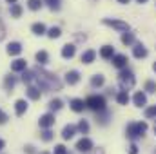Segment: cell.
<instances>
[{
    "instance_id": "obj_27",
    "label": "cell",
    "mask_w": 156,
    "mask_h": 154,
    "mask_svg": "<svg viewBox=\"0 0 156 154\" xmlns=\"http://www.w3.org/2000/svg\"><path fill=\"white\" fill-rule=\"evenodd\" d=\"M35 80V71H22V82L24 83H31Z\"/></svg>"
},
{
    "instance_id": "obj_22",
    "label": "cell",
    "mask_w": 156,
    "mask_h": 154,
    "mask_svg": "<svg viewBox=\"0 0 156 154\" xmlns=\"http://www.w3.org/2000/svg\"><path fill=\"white\" fill-rule=\"evenodd\" d=\"M129 100H131V98H129V93H127V91H120V93L116 94V102L120 103V105H127Z\"/></svg>"
},
{
    "instance_id": "obj_38",
    "label": "cell",
    "mask_w": 156,
    "mask_h": 154,
    "mask_svg": "<svg viewBox=\"0 0 156 154\" xmlns=\"http://www.w3.org/2000/svg\"><path fill=\"white\" fill-rule=\"evenodd\" d=\"M129 154H138V147H136L134 143H133V145L129 147Z\"/></svg>"
},
{
    "instance_id": "obj_9",
    "label": "cell",
    "mask_w": 156,
    "mask_h": 154,
    "mask_svg": "<svg viewBox=\"0 0 156 154\" xmlns=\"http://www.w3.org/2000/svg\"><path fill=\"white\" fill-rule=\"evenodd\" d=\"M22 53V44L20 42H11L7 44V54L9 56H18Z\"/></svg>"
},
{
    "instance_id": "obj_21",
    "label": "cell",
    "mask_w": 156,
    "mask_h": 154,
    "mask_svg": "<svg viewBox=\"0 0 156 154\" xmlns=\"http://www.w3.org/2000/svg\"><path fill=\"white\" fill-rule=\"evenodd\" d=\"M31 31H33L37 37H42V35H45V33H47V29H45V26H44L42 22H37V24H33V26H31Z\"/></svg>"
},
{
    "instance_id": "obj_6",
    "label": "cell",
    "mask_w": 156,
    "mask_h": 154,
    "mask_svg": "<svg viewBox=\"0 0 156 154\" xmlns=\"http://www.w3.org/2000/svg\"><path fill=\"white\" fill-rule=\"evenodd\" d=\"M55 114L53 113H47V114H42L38 120V125L42 127V129H51L53 125H55Z\"/></svg>"
},
{
    "instance_id": "obj_33",
    "label": "cell",
    "mask_w": 156,
    "mask_h": 154,
    "mask_svg": "<svg viewBox=\"0 0 156 154\" xmlns=\"http://www.w3.org/2000/svg\"><path fill=\"white\" fill-rule=\"evenodd\" d=\"M15 83H16V80H15V76H5V80H4V85H5V89H13L15 87Z\"/></svg>"
},
{
    "instance_id": "obj_8",
    "label": "cell",
    "mask_w": 156,
    "mask_h": 154,
    "mask_svg": "<svg viewBox=\"0 0 156 154\" xmlns=\"http://www.w3.org/2000/svg\"><path fill=\"white\" fill-rule=\"evenodd\" d=\"M75 53H76L75 44H66V45L62 47V58H66V60H71V58L75 56Z\"/></svg>"
},
{
    "instance_id": "obj_49",
    "label": "cell",
    "mask_w": 156,
    "mask_h": 154,
    "mask_svg": "<svg viewBox=\"0 0 156 154\" xmlns=\"http://www.w3.org/2000/svg\"><path fill=\"white\" fill-rule=\"evenodd\" d=\"M154 154H156V151H154Z\"/></svg>"
},
{
    "instance_id": "obj_39",
    "label": "cell",
    "mask_w": 156,
    "mask_h": 154,
    "mask_svg": "<svg viewBox=\"0 0 156 154\" xmlns=\"http://www.w3.org/2000/svg\"><path fill=\"white\" fill-rule=\"evenodd\" d=\"M5 121H7V116L0 111V125H2V123H5Z\"/></svg>"
},
{
    "instance_id": "obj_41",
    "label": "cell",
    "mask_w": 156,
    "mask_h": 154,
    "mask_svg": "<svg viewBox=\"0 0 156 154\" xmlns=\"http://www.w3.org/2000/svg\"><path fill=\"white\" fill-rule=\"evenodd\" d=\"M131 0H118V4H129Z\"/></svg>"
},
{
    "instance_id": "obj_42",
    "label": "cell",
    "mask_w": 156,
    "mask_h": 154,
    "mask_svg": "<svg viewBox=\"0 0 156 154\" xmlns=\"http://www.w3.org/2000/svg\"><path fill=\"white\" fill-rule=\"evenodd\" d=\"M4 145H5V143H4V140H0V151L4 149Z\"/></svg>"
},
{
    "instance_id": "obj_31",
    "label": "cell",
    "mask_w": 156,
    "mask_h": 154,
    "mask_svg": "<svg viewBox=\"0 0 156 154\" xmlns=\"http://www.w3.org/2000/svg\"><path fill=\"white\" fill-rule=\"evenodd\" d=\"M49 109H51V111H60V109H62V100H58V98L51 100V102H49Z\"/></svg>"
},
{
    "instance_id": "obj_16",
    "label": "cell",
    "mask_w": 156,
    "mask_h": 154,
    "mask_svg": "<svg viewBox=\"0 0 156 154\" xmlns=\"http://www.w3.org/2000/svg\"><path fill=\"white\" fill-rule=\"evenodd\" d=\"M100 56H102L104 60H111V58L115 56V47H113V45H104V47L100 49Z\"/></svg>"
},
{
    "instance_id": "obj_11",
    "label": "cell",
    "mask_w": 156,
    "mask_h": 154,
    "mask_svg": "<svg viewBox=\"0 0 156 154\" xmlns=\"http://www.w3.org/2000/svg\"><path fill=\"white\" fill-rule=\"evenodd\" d=\"M111 60H113V65H115V67H118V69H123V67H127V62H129L125 54H115Z\"/></svg>"
},
{
    "instance_id": "obj_3",
    "label": "cell",
    "mask_w": 156,
    "mask_h": 154,
    "mask_svg": "<svg viewBox=\"0 0 156 154\" xmlns=\"http://www.w3.org/2000/svg\"><path fill=\"white\" fill-rule=\"evenodd\" d=\"M118 80H120V85H122V89H123V91L133 89V87H134V83H136V78H134V75H133L129 69H125V67L122 69V73H120Z\"/></svg>"
},
{
    "instance_id": "obj_24",
    "label": "cell",
    "mask_w": 156,
    "mask_h": 154,
    "mask_svg": "<svg viewBox=\"0 0 156 154\" xmlns=\"http://www.w3.org/2000/svg\"><path fill=\"white\" fill-rule=\"evenodd\" d=\"M122 44H123V45H133V44H134V35L125 31V33L122 35Z\"/></svg>"
},
{
    "instance_id": "obj_23",
    "label": "cell",
    "mask_w": 156,
    "mask_h": 154,
    "mask_svg": "<svg viewBox=\"0 0 156 154\" xmlns=\"http://www.w3.org/2000/svg\"><path fill=\"white\" fill-rule=\"evenodd\" d=\"M105 83V78L102 76V75H94V76L91 78V85L93 87H102Z\"/></svg>"
},
{
    "instance_id": "obj_32",
    "label": "cell",
    "mask_w": 156,
    "mask_h": 154,
    "mask_svg": "<svg viewBox=\"0 0 156 154\" xmlns=\"http://www.w3.org/2000/svg\"><path fill=\"white\" fill-rule=\"evenodd\" d=\"M44 2L47 4V7L51 11H58L60 9V0H44Z\"/></svg>"
},
{
    "instance_id": "obj_29",
    "label": "cell",
    "mask_w": 156,
    "mask_h": 154,
    "mask_svg": "<svg viewBox=\"0 0 156 154\" xmlns=\"http://www.w3.org/2000/svg\"><path fill=\"white\" fill-rule=\"evenodd\" d=\"M45 35H47L49 38H53V40H55V38H58V37L62 35V29H60V27H51V29H49V31H47Z\"/></svg>"
},
{
    "instance_id": "obj_40",
    "label": "cell",
    "mask_w": 156,
    "mask_h": 154,
    "mask_svg": "<svg viewBox=\"0 0 156 154\" xmlns=\"http://www.w3.org/2000/svg\"><path fill=\"white\" fill-rule=\"evenodd\" d=\"M26 152H27V154H35V151H33V147H31V145H27V147H26Z\"/></svg>"
},
{
    "instance_id": "obj_26",
    "label": "cell",
    "mask_w": 156,
    "mask_h": 154,
    "mask_svg": "<svg viewBox=\"0 0 156 154\" xmlns=\"http://www.w3.org/2000/svg\"><path fill=\"white\" fill-rule=\"evenodd\" d=\"M35 58H37V62H38L40 65H44V64H47V60H49V54H47L45 51H38Z\"/></svg>"
},
{
    "instance_id": "obj_44",
    "label": "cell",
    "mask_w": 156,
    "mask_h": 154,
    "mask_svg": "<svg viewBox=\"0 0 156 154\" xmlns=\"http://www.w3.org/2000/svg\"><path fill=\"white\" fill-rule=\"evenodd\" d=\"M94 154H104V151H102V149H100V151H96V152Z\"/></svg>"
},
{
    "instance_id": "obj_13",
    "label": "cell",
    "mask_w": 156,
    "mask_h": 154,
    "mask_svg": "<svg viewBox=\"0 0 156 154\" xmlns=\"http://www.w3.org/2000/svg\"><path fill=\"white\" fill-rule=\"evenodd\" d=\"M76 131H78L76 125H71V123H69V125H66V127L62 129V138H64V140H71V138L76 134Z\"/></svg>"
},
{
    "instance_id": "obj_7",
    "label": "cell",
    "mask_w": 156,
    "mask_h": 154,
    "mask_svg": "<svg viewBox=\"0 0 156 154\" xmlns=\"http://www.w3.org/2000/svg\"><path fill=\"white\" fill-rule=\"evenodd\" d=\"M76 151H80V152H91V151H93V142H91L89 138L78 140L76 142Z\"/></svg>"
},
{
    "instance_id": "obj_18",
    "label": "cell",
    "mask_w": 156,
    "mask_h": 154,
    "mask_svg": "<svg viewBox=\"0 0 156 154\" xmlns=\"http://www.w3.org/2000/svg\"><path fill=\"white\" fill-rule=\"evenodd\" d=\"M27 96H29V100H40V96H42V91H40V87L29 85V87H27Z\"/></svg>"
},
{
    "instance_id": "obj_43",
    "label": "cell",
    "mask_w": 156,
    "mask_h": 154,
    "mask_svg": "<svg viewBox=\"0 0 156 154\" xmlns=\"http://www.w3.org/2000/svg\"><path fill=\"white\" fill-rule=\"evenodd\" d=\"M136 2H138V4H145L147 0H136Z\"/></svg>"
},
{
    "instance_id": "obj_17",
    "label": "cell",
    "mask_w": 156,
    "mask_h": 154,
    "mask_svg": "<svg viewBox=\"0 0 156 154\" xmlns=\"http://www.w3.org/2000/svg\"><path fill=\"white\" fill-rule=\"evenodd\" d=\"M94 58H96V51H93V49H87V51L82 53V62L83 64H93Z\"/></svg>"
},
{
    "instance_id": "obj_37",
    "label": "cell",
    "mask_w": 156,
    "mask_h": 154,
    "mask_svg": "<svg viewBox=\"0 0 156 154\" xmlns=\"http://www.w3.org/2000/svg\"><path fill=\"white\" fill-rule=\"evenodd\" d=\"M53 154H67V149L64 147V145H56L55 147V152Z\"/></svg>"
},
{
    "instance_id": "obj_28",
    "label": "cell",
    "mask_w": 156,
    "mask_h": 154,
    "mask_svg": "<svg viewBox=\"0 0 156 154\" xmlns=\"http://www.w3.org/2000/svg\"><path fill=\"white\" fill-rule=\"evenodd\" d=\"M78 132H82V134H87L89 132V123H87V120H80L76 125Z\"/></svg>"
},
{
    "instance_id": "obj_5",
    "label": "cell",
    "mask_w": 156,
    "mask_h": 154,
    "mask_svg": "<svg viewBox=\"0 0 156 154\" xmlns=\"http://www.w3.org/2000/svg\"><path fill=\"white\" fill-rule=\"evenodd\" d=\"M104 24H105V26H109V27H113V29H116V31H120V33L129 31V24H127V22H123V20H116V18H104Z\"/></svg>"
},
{
    "instance_id": "obj_25",
    "label": "cell",
    "mask_w": 156,
    "mask_h": 154,
    "mask_svg": "<svg viewBox=\"0 0 156 154\" xmlns=\"http://www.w3.org/2000/svg\"><path fill=\"white\" fill-rule=\"evenodd\" d=\"M42 5H44V0H27V7L31 11H38Z\"/></svg>"
},
{
    "instance_id": "obj_1",
    "label": "cell",
    "mask_w": 156,
    "mask_h": 154,
    "mask_svg": "<svg viewBox=\"0 0 156 154\" xmlns=\"http://www.w3.org/2000/svg\"><path fill=\"white\" fill-rule=\"evenodd\" d=\"M35 80L38 82V87L44 91H55V89L60 91L62 89V82L47 71H35Z\"/></svg>"
},
{
    "instance_id": "obj_47",
    "label": "cell",
    "mask_w": 156,
    "mask_h": 154,
    "mask_svg": "<svg viewBox=\"0 0 156 154\" xmlns=\"http://www.w3.org/2000/svg\"><path fill=\"white\" fill-rule=\"evenodd\" d=\"M154 134H156V125H154Z\"/></svg>"
},
{
    "instance_id": "obj_36",
    "label": "cell",
    "mask_w": 156,
    "mask_h": 154,
    "mask_svg": "<svg viewBox=\"0 0 156 154\" xmlns=\"http://www.w3.org/2000/svg\"><path fill=\"white\" fill-rule=\"evenodd\" d=\"M153 116H156V105H154V107L145 109V118H153Z\"/></svg>"
},
{
    "instance_id": "obj_15",
    "label": "cell",
    "mask_w": 156,
    "mask_h": 154,
    "mask_svg": "<svg viewBox=\"0 0 156 154\" xmlns=\"http://www.w3.org/2000/svg\"><path fill=\"white\" fill-rule=\"evenodd\" d=\"M133 102H134V105H136V107H145V105H147V96H145V93L138 91V93L134 94Z\"/></svg>"
},
{
    "instance_id": "obj_35",
    "label": "cell",
    "mask_w": 156,
    "mask_h": 154,
    "mask_svg": "<svg viewBox=\"0 0 156 154\" xmlns=\"http://www.w3.org/2000/svg\"><path fill=\"white\" fill-rule=\"evenodd\" d=\"M145 91H147V93H156V82L147 80V82H145Z\"/></svg>"
},
{
    "instance_id": "obj_12",
    "label": "cell",
    "mask_w": 156,
    "mask_h": 154,
    "mask_svg": "<svg viewBox=\"0 0 156 154\" xmlns=\"http://www.w3.org/2000/svg\"><path fill=\"white\" fill-rule=\"evenodd\" d=\"M26 69H27V62L22 60V58H16V60L11 64V71H15V73H22V71H26Z\"/></svg>"
},
{
    "instance_id": "obj_14",
    "label": "cell",
    "mask_w": 156,
    "mask_h": 154,
    "mask_svg": "<svg viewBox=\"0 0 156 154\" xmlns=\"http://www.w3.org/2000/svg\"><path fill=\"white\" fill-rule=\"evenodd\" d=\"M69 105H71V109H73L75 113H82V111L87 107V105H85V100H82V98H73Z\"/></svg>"
},
{
    "instance_id": "obj_20",
    "label": "cell",
    "mask_w": 156,
    "mask_h": 154,
    "mask_svg": "<svg viewBox=\"0 0 156 154\" xmlns=\"http://www.w3.org/2000/svg\"><path fill=\"white\" fill-rule=\"evenodd\" d=\"M66 82L69 83V85H75L80 82V73L78 71H69L67 75H66Z\"/></svg>"
},
{
    "instance_id": "obj_2",
    "label": "cell",
    "mask_w": 156,
    "mask_h": 154,
    "mask_svg": "<svg viewBox=\"0 0 156 154\" xmlns=\"http://www.w3.org/2000/svg\"><path fill=\"white\" fill-rule=\"evenodd\" d=\"M145 132H147V123H145V121H134V123H129L127 129H125V134H127L129 140L142 138Z\"/></svg>"
},
{
    "instance_id": "obj_19",
    "label": "cell",
    "mask_w": 156,
    "mask_h": 154,
    "mask_svg": "<svg viewBox=\"0 0 156 154\" xmlns=\"http://www.w3.org/2000/svg\"><path fill=\"white\" fill-rule=\"evenodd\" d=\"M26 111H27V102L26 100H16V103H15V113H16V116H22Z\"/></svg>"
},
{
    "instance_id": "obj_34",
    "label": "cell",
    "mask_w": 156,
    "mask_h": 154,
    "mask_svg": "<svg viewBox=\"0 0 156 154\" xmlns=\"http://www.w3.org/2000/svg\"><path fill=\"white\" fill-rule=\"evenodd\" d=\"M53 136H55V134L51 132V129H44V132H42V140H44V142H51Z\"/></svg>"
},
{
    "instance_id": "obj_45",
    "label": "cell",
    "mask_w": 156,
    "mask_h": 154,
    "mask_svg": "<svg viewBox=\"0 0 156 154\" xmlns=\"http://www.w3.org/2000/svg\"><path fill=\"white\" fill-rule=\"evenodd\" d=\"M153 71H154V73H156V62H154V64H153Z\"/></svg>"
},
{
    "instance_id": "obj_48",
    "label": "cell",
    "mask_w": 156,
    "mask_h": 154,
    "mask_svg": "<svg viewBox=\"0 0 156 154\" xmlns=\"http://www.w3.org/2000/svg\"><path fill=\"white\" fill-rule=\"evenodd\" d=\"M42 154H45V152H42Z\"/></svg>"
},
{
    "instance_id": "obj_30",
    "label": "cell",
    "mask_w": 156,
    "mask_h": 154,
    "mask_svg": "<svg viewBox=\"0 0 156 154\" xmlns=\"http://www.w3.org/2000/svg\"><path fill=\"white\" fill-rule=\"evenodd\" d=\"M11 16H15V18H18L20 15H22V7L18 5V4H11Z\"/></svg>"
},
{
    "instance_id": "obj_4",
    "label": "cell",
    "mask_w": 156,
    "mask_h": 154,
    "mask_svg": "<svg viewBox=\"0 0 156 154\" xmlns=\"http://www.w3.org/2000/svg\"><path fill=\"white\" fill-rule=\"evenodd\" d=\"M85 105H87L89 109L100 113V111L105 109V98H104V96H98V94H91V96L85 100Z\"/></svg>"
},
{
    "instance_id": "obj_46",
    "label": "cell",
    "mask_w": 156,
    "mask_h": 154,
    "mask_svg": "<svg viewBox=\"0 0 156 154\" xmlns=\"http://www.w3.org/2000/svg\"><path fill=\"white\" fill-rule=\"evenodd\" d=\"M7 2H9V4H15V2H16V0H7Z\"/></svg>"
},
{
    "instance_id": "obj_10",
    "label": "cell",
    "mask_w": 156,
    "mask_h": 154,
    "mask_svg": "<svg viewBox=\"0 0 156 154\" xmlns=\"http://www.w3.org/2000/svg\"><path fill=\"white\" fill-rule=\"evenodd\" d=\"M133 54H134V58H138V60L145 58V56H147V49H145V45H144V44H134V47H133Z\"/></svg>"
}]
</instances>
